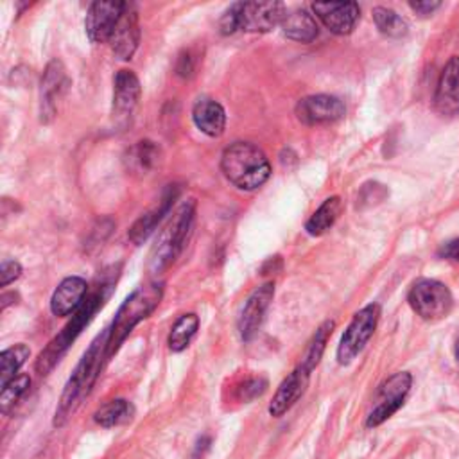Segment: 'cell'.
<instances>
[{
	"label": "cell",
	"mask_w": 459,
	"mask_h": 459,
	"mask_svg": "<svg viewBox=\"0 0 459 459\" xmlns=\"http://www.w3.org/2000/svg\"><path fill=\"white\" fill-rule=\"evenodd\" d=\"M108 339H110V328L101 332L84 355L81 357L75 370L72 372L68 383L65 384V390L61 393L56 415H54V427H63L70 416L79 409L83 400L90 395L91 388L96 386L105 362L108 360Z\"/></svg>",
	"instance_id": "1"
},
{
	"label": "cell",
	"mask_w": 459,
	"mask_h": 459,
	"mask_svg": "<svg viewBox=\"0 0 459 459\" xmlns=\"http://www.w3.org/2000/svg\"><path fill=\"white\" fill-rule=\"evenodd\" d=\"M112 291H114V281H101L98 282L94 291L88 293L83 305L72 314V320L38 355L35 368L40 376H49L54 370V366L61 360L67 350L74 344V341L81 336V332L90 325V321L96 318L99 309L107 304Z\"/></svg>",
	"instance_id": "2"
},
{
	"label": "cell",
	"mask_w": 459,
	"mask_h": 459,
	"mask_svg": "<svg viewBox=\"0 0 459 459\" xmlns=\"http://www.w3.org/2000/svg\"><path fill=\"white\" fill-rule=\"evenodd\" d=\"M221 170L233 187L244 193L258 191L271 176L265 153L251 142H233L221 156Z\"/></svg>",
	"instance_id": "3"
},
{
	"label": "cell",
	"mask_w": 459,
	"mask_h": 459,
	"mask_svg": "<svg viewBox=\"0 0 459 459\" xmlns=\"http://www.w3.org/2000/svg\"><path fill=\"white\" fill-rule=\"evenodd\" d=\"M163 297V284L162 282H149L146 286L137 288L119 307L114 323L110 327V339H108V360L119 352L126 337L133 332V328L149 318L156 307L160 305Z\"/></svg>",
	"instance_id": "4"
},
{
	"label": "cell",
	"mask_w": 459,
	"mask_h": 459,
	"mask_svg": "<svg viewBox=\"0 0 459 459\" xmlns=\"http://www.w3.org/2000/svg\"><path fill=\"white\" fill-rule=\"evenodd\" d=\"M194 218H196V202L194 200L183 202L174 210V214L169 218L167 225L160 232V235L151 249V255H149L147 269L153 277H158V274H162L178 258V255L181 253L183 246H186L187 237L193 230Z\"/></svg>",
	"instance_id": "5"
},
{
	"label": "cell",
	"mask_w": 459,
	"mask_h": 459,
	"mask_svg": "<svg viewBox=\"0 0 459 459\" xmlns=\"http://www.w3.org/2000/svg\"><path fill=\"white\" fill-rule=\"evenodd\" d=\"M379 320H381L379 304L366 305L359 313L353 314V318H352L350 325L346 327V330L339 341V346H337V362L341 366H348L360 355V352L374 337Z\"/></svg>",
	"instance_id": "6"
},
{
	"label": "cell",
	"mask_w": 459,
	"mask_h": 459,
	"mask_svg": "<svg viewBox=\"0 0 459 459\" xmlns=\"http://www.w3.org/2000/svg\"><path fill=\"white\" fill-rule=\"evenodd\" d=\"M408 302L416 316L431 323L447 318L454 305L450 289L432 279L416 281L408 293Z\"/></svg>",
	"instance_id": "7"
},
{
	"label": "cell",
	"mask_w": 459,
	"mask_h": 459,
	"mask_svg": "<svg viewBox=\"0 0 459 459\" xmlns=\"http://www.w3.org/2000/svg\"><path fill=\"white\" fill-rule=\"evenodd\" d=\"M413 386V376L409 372H397L386 379L377 392V404L366 418V427L376 429L388 422L406 402Z\"/></svg>",
	"instance_id": "8"
},
{
	"label": "cell",
	"mask_w": 459,
	"mask_h": 459,
	"mask_svg": "<svg viewBox=\"0 0 459 459\" xmlns=\"http://www.w3.org/2000/svg\"><path fill=\"white\" fill-rule=\"evenodd\" d=\"M124 8L126 3H115V0H98V3H91L84 19V29L90 42H110Z\"/></svg>",
	"instance_id": "9"
},
{
	"label": "cell",
	"mask_w": 459,
	"mask_h": 459,
	"mask_svg": "<svg viewBox=\"0 0 459 459\" xmlns=\"http://www.w3.org/2000/svg\"><path fill=\"white\" fill-rule=\"evenodd\" d=\"M273 298H274L273 282L262 284L248 297V300L244 302V307L239 314V320H237V327H239V334H241L242 341L248 343L258 334Z\"/></svg>",
	"instance_id": "10"
},
{
	"label": "cell",
	"mask_w": 459,
	"mask_h": 459,
	"mask_svg": "<svg viewBox=\"0 0 459 459\" xmlns=\"http://www.w3.org/2000/svg\"><path fill=\"white\" fill-rule=\"evenodd\" d=\"M68 88V77L63 63L59 59H52L42 75L40 83V121L49 124L56 117L58 101Z\"/></svg>",
	"instance_id": "11"
},
{
	"label": "cell",
	"mask_w": 459,
	"mask_h": 459,
	"mask_svg": "<svg viewBox=\"0 0 459 459\" xmlns=\"http://www.w3.org/2000/svg\"><path fill=\"white\" fill-rule=\"evenodd\" d=\"M286 6L282 3H241L239 31L244 33H269L282 26L286 19Z\"/></svg>",
	"instance_id": "12"
},
{
	"label": "cell",
	"mask_w": 459,
	"mask_h": 459,
	"mask_svg": "<svg viewBox=\"0 0 459 459\" xmlns=\"http://www.w3.org/2000/svg\"><path fill=\"white\" fill-rule=\"evenodd\" d=\"M344 115H346L344 103L339 98L328 96V94L309 96L297 105V117L300 123L307 126L337 123Z\"/></svg>",
	"instance_id": "13"
},
{
	"label": "cell",
	"mask_w": 459,
	"mask_h": 459,
	"mask_svg": "<svg viewBox=\"0 0 459 459\" xmlns=\"http://www.w3.org/2000/svg\"><path fill=\"white\" fill-rule=\"evenodd\" d=\"M142 96L140 79L133 70L121 68L114 79V103H112V117L117 123H126L131 119L135 108L138 107Z\"/></svg>",
	"instance_id": "14"
},
{
	"label": "cell",
	"mask_w": 459,
	"mask_h": 459,
	"mask_svg": "<svg viewBox=\"0 0 459 459\" xmlns=\"http://www.w3.org/2000/svg\"><path fill=\"white\" fill-rule=\"evenodd\" d=\"M313 12L337 36L350 35L360 19V8L355 3H314Z\"/></svg>",
	"instance_id": "15"
},
{
	"label": "cell",
	"mask_w": 459,
	"mask_h": 459,
	"mask_svg": "<svg viewBox=\"0 0 459 459\" xmlns=\"http://www.w3.org/2000/svg\"><path fill=\"white\" fill-rule=\"evenodd\" d=\"M311 376L313 372H309L302 364H298L297 368L281 383L279 390L274 392L273 400L269 404V415L274 418L284 416L305 395Z\"/></svg>",
	"instance_id": "16"
},
{
	"label": "cell",
	"mask_w": 459,
	"mask_h": 459,
	"mask_svg": "<svg viewBox=\"0 0 459 459\" xmlns=\"http://www.w3.org/2000/svg\"><path fill=\"white\" fill-rule=\"evenodd\" d=\"M110 47L121 61H130L140 44V24H138V12L135 4L126 3L123 17L110 38Z\"/></svg>",
	"instance_id": "17"
},
{
	"label": "cell",
	"mask_w": 459,
	"mask_h": 459,
	"mask_svg": "<svg viewBox=\"0 0 459 459\" xmlns=\"http://www.w3.org/2000/svg\"><path fill=\"white\" fill-rule=\"evenodd\" d=\"M434 108L445 117L459 114V56H452L439 74L434 91Z\"/></svg>",
	"instance_id": "18"
},
{
	"label": "cell",
	"mask_w": 459,
	"mask_h": 459,
	"mask_svg": "<svg viewBox=\"0 0 459 459\" xmlns=\"http://www.w3.org/2000/svg\"><path fill=\"white\" fill-rule=\"evenodd\" d=\"M178 196H179L178 186H169V189L163 193L158 207L146 212L133 223V226L128 232V237L135 246H142L154 233L158 225L163 221V218L169 216V212L172 210V205L178 200Z\"/></svg>",
	"instance_id": "19"
},
{
	"label": "cell",
	"mask_w": 459,
	"mask_h": 459,
	"mask_svg": "<svg viewBox=\"0 0 459 459\" xmlns=\"http://www.w3.org/2000/svg\"><path fill=\"white\" fill-rule=\"evenodd\" d=\"M88 297V282L81 277H67L59 282L51 298V311L58 318L74 314Z\"/></svg>",
	"instance_id": "20"
},
{
	"label": "cell",
	"mask_w": 459,
	"mask_h": 459,
	"mask_svg": "<svg viewBox=\"0 0 459 459\" xmlns=\"http://www.w3.org/2000/svg\"><path fill=\"white\" fill-rule=\"evenodd\" d=\"M193 121L196 128L210 138H218L226 128V112L216 99L202 98L193 108Z\"/></svg>",
	"instance_id": "21"
},
{
	"label": "cell",
	"mask_w": 459,
	"mask_h": 459,
	"mask_svg": "<svg viewBox=\"0 0 459 459\" xmlns=\"http://www.w3.org/2000/svg\"><path fill=\"white\" fill-rule=\"evenodd\" d=\"M160 158H162V151L156 142L140 140L128 149L124 156V165L128 172L135 176H146L158 165Z\"/></svg>",
	"instance_id": "22"
},
{
	"label": "cell",
	"mask_w": 459,
	"mask_h": 459,
	"mask_svg": "<svg viewBox=\"0 0 459 459\" xmlns=\"http://www.w3.org/2000/svg\"><path fill=\"white\" fill-rule=\"evenodd\" d=\"M282 31L289 40L298 44H313L320 36V26L316 19L305 10L288 13L282 22Z\"/></svg>",
	"instance_id": "23"
},
{
	"label": "cell",
	"mask_w": 459,
	"mask_h": 459,
	"mask_svg": "<svg viewBox=\"0 0 459 459\" xmlns=\"http://www.w3.org/2000/svg\"><path fill=\"white\" fill-rule=\"evenodd\" d=\"M341 212H343V202L339 196H332V198L325 200L320 205V209L307 221V225H305L307 233L313 237H320V235L327 233L336 225Z\"/></svg>",
	"instance_id": "24"
},
{
	"label": "cell",
	"mask_w": 459,
	"mask_h": 459,
	"mask_svg": "<svg viewBox=\"0 0 459 459\" xmlns=\"http://www.w3.org/2000/svg\"><path fill=\"white\" fill-rule=\"evenodd\" d=\"M200 330V316L194 313H187L176 320V323L172 325L170 332H169V339L167 344L172 352L179 353L183 350H187L193 343V339L196 337Z\"/></svg>",
	"instance_id": "25"
},
{
	"label": "cell",
	"mask_w": 459,
	"mask_h": 459,
	"mask_svg": "<svg viewBox=\"0 0 459 459\" xmlns=\"http://www.w3.org/2000/svg\"><path fill=\"white\" fill-rule=\"evenodd\" d=\"M133 416H135L133 404L124 399H115L96 411L94 422L105 429H110V427H117L131 422Z\"/></svg>",
	"instance_id": "26"
},
{
	"label": "cell",
	"mask_w": 459,
	"mask_h": 459,
	"mask_svg": "<svg viewBox=\"0 0 459 459\" xmlns=\"http://www.w3.org/2000/svg\"><path fill=\"white\" fill-rule=\"evenodd\" d=\"M334 327H336V321H325L318 330L316 334L313 336L311 343L307 344V350L300 360V364L304 366V368H307L309 372H314L316 366L320 364L323 353H325V348H327V343L334 332Z\"/></svg>",
	"instance_id": "27"
},
{
	"label": "cell",
	"mask_w": 459,
	"mask_h": 459,
	"mask_svg": "<svg viewBox=\"0 0 459 459\" xmlns=\"http://www.w3.org/2000/svg\"><path fill=\"white\" fill-rule=\"evenodd\" d=\"M31 355V348L24 343L6 348L0 353V362H3V372H0V384H8L12 379L17 377L19 370L26 364Z\"/></svg>",
	"instance_id": "28"
},
{
	"label": "cell",
	"mask_w": 459,
	"mask_h": 459,
	"mask_svg": "<svg viewBox=\"0 0 459 459\" xmlns=\"http://www.w3.org/2000/svg\"><path fill=\"white\" fill-rule=\"evenodd\" d=\"M374 22H376L377 29L388 38H402L409 31L408 22L397 12H393L390 8H383V6L376 8Z\"/></svg>",
	"instance_id": "29"
},
{
	"label": "cell",
	"mask_w": 459,
	"mask_h": 459,
	"mask_svg": "<svg viewBox=\"0 0 459 459\" xmlns=\"http://www.w3.org/2000/svg\"><path fill=\"white\" fill-rule=\"evenodd\" d=\"M31 388V377L22 374L12 379L8 384L3 386V393H0V409L3 413H8L15 404L26 395V392Z\"/></svg>",
	"instance_id": "30"
},
{
	"label": "cell",
	"mask_w": 459,
	"mask_h": 459,
	"mask_svg": "<svg viewBox=\"0 0 459 459\" xmlns=\"http://www.w3.org/2000/svg\"><path fill=\"white\" fill-rule=\"evenodd\" d=\"M239 24H241V3H235L223 13L219 20V31L223 36H230L239 31Z\"/></svg>",
	"instance_id": "31"
},
{
	"label": "cell",
	"mask_w": 459,
	"mask_h": 459,
	"mask_svg": "<svg viewBox=\"0 0 459 459\" xmlns=\"http://www.w3.org/2000/svg\"><path fill=\"white\" fill-rule=\"evenodd\" d=\"M265 390H267V381L262 379V377H258V379H249V381H246V383L239 388L237 395H239L241 400L249 402V400H253V399H257V397H262V395L265 393Z\"/></svg>",
	"instance_id": "32"
},
{
	"label": "cell",
	"mask_w": 459,
	"mask_h": 459,
	"mask_svg": "<svg viewBox=\"0 0 459 459\" xmlns=\"http://www.w3.org/2000/svg\"><path fill=\"white\" fill-rule=\"evenodd\" d=\"M22 274V265L17 260H3V267H0V286L8 288L10 284H13L15 281L20 279Z\"/></svg>",
	"instance_id": "33"
},
{
	"label": "cell",
	"mask_w": 459,
	"mask_h": 459,
	"mask_svg": "<svg viewBox=\"0 0 459 459\" xmlns=\"http://www.w3.org/2000/svg\"><path fill=\"white\" fill-rule=\"evenodd\" d=\"M176 74L179 77H191L194 74V56L191 51H183L176 61Z\"/></svg>",
	"instance_id": "34"
},
{
	"label": "cell",
	"mask_w": 459,
	"mask_h": 459,
	"mask_svg": "<svg viewBox=\"0 0 459 459\" xmlns=\"http://www.w3.org/2000/svg\"><path fill=\"white\" fill-rule=\"evenodd\" d=\"M439 6L441 3H436V0H418V3H409V8L420 17L432 15Z\"/></svg>",
	"instance_id": "35"
},
{
	"label": "cell",
	"mask_w": 459,
	"mask_h": 459,
	"mask_svg": "<svg viewBox=\"0 0 459 459\" xmlns=\"http://www.w3.org/2000/svg\"><path fill=\"white\" fill-rule=\"evenodd\" d=\"M439 257L447 258L454 264H459V239H454V241H448L447 244H443L439 249Z\"/></svg>",
	"instance_id": "36"
},
{
	"label": "cell",
	"mask_w": 459,
	"mask_h": 459,
	"mask_svg": "<svg viewBox=\"0 0 459 459\" xmlns=\"http://www.w3.org/2000/svg\"><path fill=\"white\" fill-rule=\"evenodd\" d=\"M454 355H455V362L459 364V339H457V344H455V352H454Z\"/></svg>",
	"instance_id": "37"
}]
</instances>
